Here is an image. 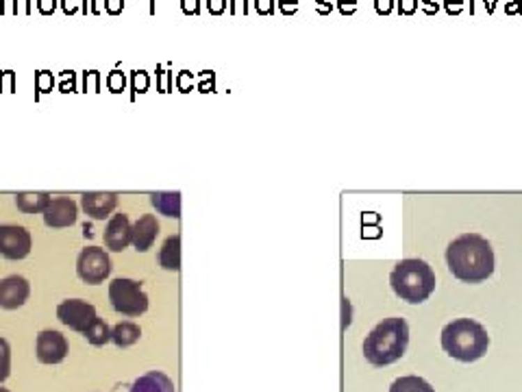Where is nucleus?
Listing matches in <instances>:
<instances>
[{
    "label": "nucleus",
    "mask_w": 522,
    "mask_h": 392,
    "mask_svg": "<svg viewBox=\"0 0 522 392\" xmlns=\"http://www.w3.org/2000/svg\"><path fill=\"white\" fill-rule=\"evenodd\" d=\"M446 264L459 281L481 283L494 273V251L485 238L463 234L448 244Z\"/></svg>",
    "instance_id": "nucleus-1"
},
{
    "label": "nucleus",
    "mask_w": 522,
    "mask_h": 392,
    "mask_svg": "<svg viewBox=\"0 0 522 392\" xmlns=\"http://www.w3.org/2000/svg\"><path fill=\"white\" fill-rule=\"evenodd\" d=\"M409 345V327L405 318H385L364 340V355L372 366H387L403 358Z\"/></svg>",
    "instance_id": "nucleus-2"
},
{
    "label": "nucleus",
    "mask_w": 522,
    "mask_h": 392,
    "mask_svg": "<svg viewBox=\"0 0 522 392\" xmlns=\"http://www.w3.org/2000/svg\"><path fill=\"white\" fill-rule=\"evenodd\" d=\"M490 347V336L473 318H457L442 329V349L459 362L481 360Z\"/></svg>",
    "instance_id": "nucleus-3"
},
{
    "label": "nucleus",
    "mask_w": 522,
    "mask_h": 392,
    "mask_svg": "<svg viewBox=\"0 0 522 392\" xmlns=\"http://www.w3.org/2000/svg\"><path fill=\"white\" fill-rule=\"evenodd\" d=\"M394 294L407 303H422L436 290V273L422 259H403L394 266L390 275Z\"/></svg>",
    "instance_id": "nucleus-4"
},
{
    "label": "nucleus",
    "mask_w": 522,
    "mask_h": 392,
    "mask_svg": "<svg viewBox=\"0 0 522 392\" xmlns=\"http://www.w3.org/2000/svg\"><path fill=\"white\" fill-rule=\"evenodd\" d=\"M109 301L112 308L122 316L133 318L148 310V296L144 292L141 283L127 277H118L109 283Z\"/></svg>",
    "instance_id": "nucleus-5"
},
{
    "label": "nucleus",
    "mask_w": 522,
    "mask_h": 392,
    "mask_svg": "<svg viewBox=\"0 0 522 392\" xmlns=\"http://www.w3.org/2000/svg\"><path fill=\"white\" fill-rule=\"evenodd\" d=\"M77 275L81 281L89 283V286H96L102 283L107 277L112 275V259L109 253L100 246H85L79 253L77 259Z\"/></svg>",
    "instance_id": "nucleus-6"
},
{
    "label": "nucleus",
    "mask_w": 522,
    "mask_h": 392,
    "mask_svg": "<svg viewBox=\"0 0 522 392\" xmlns=\"http://www.w3.org/2000/svg\"><path fill=\"white\" fill-rule=\"evenodd\" d=\"M57 318L72 331L85 333V329L94 323L98 314H96V308L92 306V303H87L83 299H66L63 303H59Z\"/></svg>",
    "instance_id": "nucleus-7"
},
{
    "label": "nucleus",
    "mask_w": 522,
    "mask_h": 392,
    "mask_svg": "<svg viewBox=\"0 0 522 392\" xmlns=\"http://www.w3.org/2000/svg\"><path fill=\"white\" fill-rule=\"evenodd\" d=\"M31 234L22 225H0V255L7 259H24L31 253Z\"/></svg>",
    "instance_id": "nucleus-8"
},
{
    "label": "nucleus",
    "mask_w": 522,
    "mask_h": 392,
    "mask_svg": "<svg viewBox=\"0 0 522 392\" xmlns=\"http://www.w3.org/2000/svg\"><path fill=\"white\" fill-rule=\"evenodd\" d=\"M70 347L61 331L55 329H44L38 340H35V355L42 364H59L66 360Z\"/></svg>",
    "instance_id": "nucleus-9"
},
{
    "label": "nucleus",
    "mask_w": 522,
    "mask_h": 392,
    "mask_svg": "<svg viewBox=\"0 0 522 392\" xmlns=\"http://www.w3.org/2000/svg\"><path fill=\"white\" fill-rule=\"evenodd\" d=\"M42 216L50 229H63V227H72L77 223L79 207L70 196H52L50 203L46 205V209L42 211Z\"/></svg>",
    "instance_id": "nucleus-10"
},
{
    "label": "nucleus",
    "mask_w": 522,
    "mask_h": 392,
    "mask_svg": "<svg viewBox=\"0 0 522 392\" xmlns=\"http://www.w3.org/2000/svg\"><path fill=\"white\" fill-rule=\"evenodd\" d=\"M31 296V283L22 275H9L0 281V308L17 310Z\"/></svg>",
    "instance_id": "nucleus-11"
},
{
    "label": "nucleus",
    "mask_w": 522,
    "mask_h": 392,
    "mask_svg": "<svg viewBox=\"0 0 522 392\" xmlns=\"http://www.w3.org/2000/svg\"><path fill=\"white\" fill-rule=\"evenodd\" d=\"M131 231H133V225L127 213H122V211L114 213L105 227V246L116 253L124 251V248L131 244Z\"/></svg>",
    "instance_id": "nucleus-12"
},
{
    "label": "nucleus",
    "mask_w": 522,
    "mask_h": 392,
    "mask_svg": "<svg viewBox=\"0 0 522 392\" xmlns=\"http://www.w3.org/2000/svg\"><path fill=\"white\" fill-rule=\"evenodd\" d=\"M81 207L89 218L105 220V218H109L114 209L118 207V194L116 192H85L81 196Z\"/></svg>",
    "instance_id": "nucleus-13"
},
{
    "label": "nucleus",
    "mask_w": 522,
    "mask_h": 392,
    "mask_svg": "<svg viewBox=\"0 0 522 392\" xmlns=\"http://www.w3.org/2000/svg\"><path fill=\"white\" fill-rule=\"evenodd\" d=\"M157 236H159L157 216H155V213H144V216H139V220L133 225L131 244L135 246V251L144 253V251H148V248L155 244Z\"/></svg>",
    "instance_id": "nucleus-14"
},
{
    "label": "nucleus",
    "mask_w": 522,
    "mask_h": 392,
    "mask_svg": "<svg viewBox=\"0 0 522 392\" xmlns=\"http://www.w3.org/2000/svg\"><path fill=\"white\" fill-rule=\"evenodd\" d=\"M129 392H174V384L161 370H151L133 382Z\"/></svg>",
    "instance_id": "nucleus-15"
},
{
    "label": "nucleus",
    "mask_w": 522,
    "mask_h": 392,
    "mask_svg": "<svg viewBox=\"0 0 522 392\" xmlns=\"http://www.w3.org/2000/svg\"><path fill=\"white\" fill-rule=\"evenodd\" d=\"M159 266L164 271H172L176 273L181 269V238L178 236H170L164 246L159 251Z\"/></svg>",
    "instance_id": "nucleus-16"
},
{
    "label": "nucleus",
    "mask_w": 522,
    "mask_h": 392,
    "mask_svg": "<svg viewBox=\"0 0 522 392\" xmlns=\"http://www.w3.org/2000/svg\"><path fill=\"white\" fill-rule=\"evenodd\" d=\"M151 203L159 213H164L168 218L181 216V194L178 192H155L151 194Z\"/></svg>",
    "instance_id": "nucleus-17"
},
{
    "label": "nucleus",
    "mask_w": 522,
    "mask_h": 392,
    "mask_svg": "<svg viewBox=\"0 0 522 392\" xmlns=\"http://www.w3.org/2000/svg\"><path fill=\"white\" fill-rule=\"evenodd\" d=\"M52 196L48 192H20L15 196V205L24 213H42Z\"/></svg>",
    "instance_id": "nucleus-18"
},
{
    "label": "nucleus",
    "mask_w": 522,
    "mask_h": 392,
    "mask_svg": "<svg viewBox=\"0 0 522 392\" xmlns=\"http://www.w3.org/2000/svg\"><path fill=\"white\" fill-rule=\"evenodd\" d=\"M141 336V329L139 325L131 323V320H122V323H118L114 329H112V342L120 349H127L131 345H135L139 340Z\"/></svg>",
    "instance_id": "nucleus-19"
},
{
    "label": "nucleus",
    "mask_w": 522,
    "mask_h": 392,
    "mask_svg": "<svg viewBox=\"0 0 522 392\" xmlns=\"http://www.w3.org/2000/svg\"><path fill=\"white\" fill-rule=\"evenodd\" d=\"M390 392H436V390L422 377L405 375V377H399L390 386Z\"/></svg>",
    "instance_id": "nucleus-20"
},
{
    "label": "nucleus",
    "mask_w": 522,
    "mask_h": 392,
    "mask_svg": "<svg viewBox=\"0 0 522 392\" xmlns=\"http://www.w3.org/2000/svg\"><path fill=\"white\" fill-rule=\"evenodd\" d=\"M83 336L87 338V342H89V345H94V347H102V345H107V342H112V327L107 325L102 318H96L94 323L85 329V333H83Z\"/></svg>",
    "instance_id": "nucleus-21"
},
{
    "label": "nucleus",
    "mask_w": 522,
    "mask_h": 392,
    "mask_svg": "<svg viewBox=\"0 0 522 392\" xmlns=\"http://www.w3.org/2000/svg\"><path fill=\"white\" fill-rule=\"evenodd\" d=\"M11 375V347L5 338H0V384Z\"/></svg>",
    "instance_id": "nucleus-22"
},
{
    "label": "nucleus",
    "mask_w": 522,
    "mask_h": 392,
    "mask_svg": "<svg viewBox=\"0 0 522 392\" xmlns=\"http://www.w3.org/2000/svg\"><path fill=\"white\" fill-rule=\"evenodd\" d=\"M107 85H109L112 92H122L124 90V75L122 73H112L109 77H107Z\"/></svg>",
    "instance_id": "nucleus-23"
},
{
    "label": "nucleus",
    "mask_w": 522,
    "mask_h": 392,
    "mask_svg": "<svg viewBox=\"0 0 522 392\" xmlns=\"http://www.w3.org/2000/svg\"><path fill=\"white\" fill-rule=\"evenodd\" d=\"M133 87H135L137 92H144V90H146V87H148V75L141 73V70H139V73H135V75H133Z\"/></svg>",
    "instance_id": "nucleus-24"
},
{
    "label": "nucleus",
    "mask_w": 522,
    "mask_h": 392,
    "mask_svg": "<svg viewBox=\"0 0 522 392\" xmlns=\"http://www.w3.org/2000/svg\"><path fill=\"white\" fill-rule=\"evenodd\" d=\"M124 7V0H107V11L109 13H120Z\"/></svg>",
    "instance_id": "nucleus-25"
},
{
    "label": "nucleus",
    "mask_w": 522,
    "mask_h": 392,
    "mask_svg": "<svg viewBox=\"0 0 522 392\" xmlns=\"http://www.w3.org/2000/svg\"><path fill=\"white\" fill-rule=\"evenodd\" d=\"M224 3H227V0H209V11L215 13V15L222 13L224 11Z\"/></svg>",
    "instance_id": "nucleus-26"
},
{
    "label": "nucleus",
    "mask_w": 522,
    "mask_h": 392,
    "mask_svg": "<svg viewBox=\"0 0 522 392\" xmlns=\"http://www.w3.org/2000/svg\"><path fill=\"white\" fill-rule=\"evenodd\" d=\"M38 85L42 87V90H48V87L52 85V77H50V73H40V77H38Z\"/></svg>",
    "instance_id": "nucleus-27"
},
{
    "label": "nucleus",
    "mask_w": 522,
    "mask_h": 392,
    "mask_svg": "<svg viewBox=\"0 0 522 392\" xmlns=\"http://www.w3.org/2000/svg\"><path fill=\"white\" fill-rule=\"evenodd\" d=\"M296 3L298 0H281V9H283V13H294L296 11Z\"/></svg>",
    "instance_id": "nucleus-28"
},
{
    "label": "nucleus",
    "mask_w": 522,
    "mask_h": 392,
    "mask_svg": "<svg viewBox=\"0 0 522 392\" xmlns=\"http://www.w3.org/2000/svg\"><path fill=\"white\" fill-rule=\"evenodd\" d=\"M257 11L259 13H270V11H272V0H257Z\"/></svg>",
    "instance_id": "nucleus-29"
},
{
    "label": "nucleus",
    "mask_w": 522,
    "mask_h": 392,
    "mask_svg": "<svg viewBox=\"0 0 522 392\" xmlns=\"http://www.w3.org/2000/svg\"><path fill=\"white\" fill-rule=\"evenodd\" d=\"M40 11H42V13L55 11V0H40Z\"/></svg>",
    "instance_id": "nucleus-30"
},
{
    "label": "nucleus",
    "mask_w": 522,
    "mask_h": 392,
    "mask_svg": "<svg viewBox=\"0 0 522 392\" xmlns=\"http://www.w3.org/2000/svg\"><path fill=\"white\" fill-rule=\"evenodd\" d=\"M413 9H416V0H401L403 13H413Z\"/></svg>",
    "instance_id": "nucleus-31"
},
{
    "label": "nucleus",
    "mask_w": 522,
    "mask_h": 392,
    "mask_svg": "<svg viewBox=\"0 0 522 392\" xmlns=\"http://www.w3.org/2000/svg\"><path fill=\"white\" fill-rule=\"evenodd\" d=\"M183 11L185 13H196L198 11V0H183Z\"/></svg>",
    "instance_id": "nucleus-32"
},
{
    "label": "nucleus",
    "mask_w": 522,
    "mask_h": 392,
    "mask_svg": "<svg viewBox=\"0 0 522 392\" xmlns=\"http://www.w3.org/2000/svg\"><path fill=\"white\" fill-rule=\"evenodd\" d=\"M339 9L344 11V13L355 11V0H339Z\"/></svg>",
    "instance_id": "nucleus-33"
},
{
    "label": "nucleus",
    "mask_w": 522,
    "mask_h": 392,
    "mask_svg": "<svg viewBox=\"0 0 522 392\" xmlns=\"http://www.w3.org/2000/svg\"><path fill=\"white\" fill-rule=\"evenodd\" d=\"M376 9L381 13H387L392 9V0H376Z\"/></svg>",
    "instance_id": "nucleus-34"
},
{
    "label": "nucleus",
    "mask_w": 522,
    "mask_h": 392,
    "mask_svg": "<svg viewBox=\"0 0 522 392\" xmlns=\"http://www.w3.org/2000/svg\"><path fill=\"white\" fill-rule=\"evenodd\" d=\"M446 9L451 11V13H453V11L457 13V11L461 9V0H446Z\"/></svg>",
    "instance_id": "nucleus-35"
},
{
    "label": "nucleus",
    "mask_w": 522,
    "mask_h": 392,
    "mask_svg": "<svg viewBox=\"0 0 522 392\" xmlns=\"http://www.w3.org/2000/svg\"><path fill=\"white\" fill-rule=\"evenodd\" d=\"M178 87H181V90H187V87H190V73H181V77H178Z\"/></svg>",
    "instance_id": "nucleus-36"
},
{
    "label": "nucleus",
    "mask_w": 522,
    "mask_h": 392,
    "mask_svg": "<svg viewBox=\"0 0 522 392\" xmlns=\"http://www.w3.org/2000/svg\"><path fill=\"white\" fill-rule=\"evenodd\" d=\"M63 9H66L68 13L77 11V0H63Z\"/></svg>",
    "instance_id": "nucleus-37"
},
{
    "label": "nucleus",
    "mask_w": 522,
    "mask_h": 392,
    "mask_svg": "<svg viewBox=\"0 0 522 392\" xmlns=\"http://www.w3.org/2000/svg\"><path fill=\"white\" fill-rule=\"evenodd\" d=\"M329 3H331V0H318V5H320L318 9H320L322 13H327V11L331 9V5H329Z\"/></svg>",
    "instance_id": "nucleus-38"
},
{
    "label": "nucleus",
    "mask_w": 522,
    "mask_h": 392,
    "mask_svg": "<svg viewBox=\"0 0 522 392\" xmlns=\"http://www.w3.org/2000/svg\"><path fill=\"white\" fill-rule=\"evenodd\" d=\"M3 3H5V7H3V11H15V0H3Z\"/></svg>",
    "instance_id": "nucleus-39"
},
{
    "label": "nucleus",
    "mask_w": 522,
    "mask_h": 392,
    "mask_svg": "<svg viewBox=\"0 0 522 392\" xmlns=\"http://www.w3.org/2000/svg\"><path fill=\"white\" fill-rule=\"evenodd\" d=\"M507 11H509V13H516V11H518V0H512V5L507 7Z\"/></svg>",
    "instance_id": "nucleus-40"
},
{
    "label": "nucleus",
    "mask_w": 522,
    "mask_h": 392,
    "mask_svg": "<svg viewBox=\"0 0 522 392\" xmlns=\"http://www.w3.org/2000/svg\"><path fill=\"white\" fill-rule=\"evenodd\" d=\"M0 392H9V390L7 388H0Z\"/></svg>",
    "instance_id": "nucleus-41"
}]
</instances>
